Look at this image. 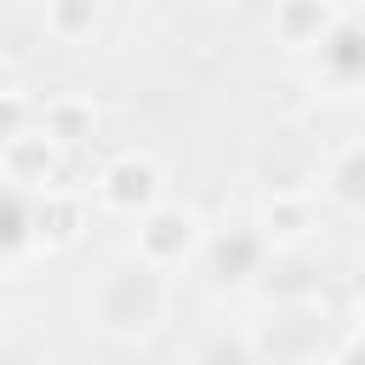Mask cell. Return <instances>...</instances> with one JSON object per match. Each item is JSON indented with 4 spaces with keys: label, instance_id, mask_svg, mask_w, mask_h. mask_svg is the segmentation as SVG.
<instances>
[{
    "label": "cell",
    "instance_id": "1",
    "mask_svg": "<svg viewBox=\"0 0 365 365\" xmlns=\"http://www.w3.org/2000/svg\"><path fill=\"white\" fill-rule=\"evenodd\" d=\"M200 240H205V228H200V217L188 211V205H148L143 217H137V257L143 262H154V268H177V262H188L194 251H200Z\"/></svg>",
    "mask_w": 365,
    "mask_h": 365
},
{
    "label": "cell",
    "instance_id": "2",
    "mask_svg": "<svg viewBox=\"0 0 365 365\" xmlns=\"http://www.w3.org/2000/svg\"><path fill=\"white\" fill-rule=\"evenodd\" d=\"M160 188H165V171L148 160V154H114L103 171H97V200L114 211V217H143L148 205H160Z\"/></svg>",
    "mask_w": 365,
    "mask_h": 365
},
{
    "label": "cell",
    "instance_id": "3",
    "mask_svg": "<svg viewBox=\"0 0 365 365\" xmlns=\"http://www.w3.org/2000/svg\"><path fill=\"white\" fill-rule=\"evenodd\" d=\"M0 171H6V182L46 194V188H57V177H63V143H57L46 125H40V131H17V137L0 143Z\"/></svg>",
    "mask_w": 365,
    "mask_h": 365
},
{
    "label": "cell",
    "instance_id": "4",
    "mask_svg": "<svg viewBox=\"0 0 365 365\" xmlns=\"http://www.w3.org/2000/svg\"><path fill=\"white\" fill-rule=\"evenodd\" d=\"M29 228H34V240L40 245H51V251H68L80 234H86V200L74 194V188H46V200L34 205V217H29Z\"/></svg>",
    "mask_w": 365,
    "mask_h": 365
},
{
    "label": "cell",
    "instance_id": "5",
    "mask_svg": "<svg viewBox=\"0 0 365 365\" xmlns=\"http://www.w3.org/2000/svg\"><path fill=\"white\" fill-rule=\"evenodd\" d=\"M331 29H336V6L331 0H279L274 6V40L291 46V51L325 46Z\"/></svg>",
    "mask_w": 365,
    "mask_h": 365
},
{
    "label": "cell",
    "instance_id": "6",
    "mask_svg": "<svg viewBox=\"0 0 365 365\" xmlns=\"http://www.w3.org/2000/svg\"><path fill=\"white\" fill-rule=\"evenodd\" d=\"M314 200L308 194H297V188H285V194H268L262 200V211H257V234H262V245H302L308 234H314Z\"/></svg>",
    "mask_w": 365,
    "mask_h": 365
},
{
    "label": "cell",
    "instance_id": "7",
    "mask_svg": "<svg viewBox=\"0 0 365 365\" xmlns=\"http://www.w3.org/2000/svg\"><path fill=\"white\" fill-rule=\"evenodd\" d=\"M97 120H103V108H97L91 97H80V91H63V97H51V103H46V131H51L63 148L91 143Z\"/></svg>",
    "mask_w": 365,
    "mask_h": 365
},
{
    "label": "cell",
    "instance_id": "8",
    "mask_svg": "<svg viewBox=\"0 0 365 365\" xmlns=\"http://www.w3.org/2000/svg\"><path fill=\"white\" fill-rule=\"evenodd\" d=\"M97 23H103V0H46V34L63 46L91 40Z\"/></svg>",
    "mask_w": 365,
    "mask_h": 365
},
{
    "label": "cell",
    "instance_id": "9",
    "mask_svg": "<svg viewBox=\"0 0 365 365\" xmlns=\"http://www.w3.org/2000/svg\"><path fill=\"white\" fill-rule=\"evenodd\" d=\"M331 194L342 200V205H365V143H354V148H342L336 160H331Z\"/></svg>",
    "mask_w": 365,
    "mask_h": 365
},
{
    "label": "cell",
    "instance_id": "10",
    "mask_svg": "<svg viewBox=\"0 0 365 365\" xmlns=\"http://www.w3.org/2000/svg\"><path fill=\"white\" fill-rule=\"evenodd\" d=\"M29 114H34L29 97H23V91H6V97H0V143L17 137V131H29Z\"/></svg>",
    "mask_w": 365,
    "mask_h": 365
},
{
    "label": "cell",
    "instance_id": "11",
    "mask_svg": "<svg viewBox=\"0 0 365 365\" xmlns=\"http://www.w3.org/2000/svg\"><path fill=\"white\" fill-rule=\"evenodd\" d=\"M336 359H365V336H348V342L336 348Z\"/></svg>",
    "mask_w": 365,
    "mask_h": 365
},
{
    "label": "cell",
    "instance_id": "12",
    "mask_svg": "<svg viewBox=\"0 0 365 365\" xmlns=\"http://www.w3.org/2000/svg\"><path fill=\"white\" fill-rule=\"evenodd\" d=\"M6 91H17V68L0 57V97H6Z\"/></svg>",
    "mask_w": 365,
    "mask_h": 365
},
{
    "label": "cell",
    "instance_id": "13",
    "mask_svg": "<svg viewBox=\"0 0 365 365\" xmlns=\"http://www.w3.org/2000/svg\"><path fill=\"white\" fill-rule=\"evenodd\" d=\"M0 354H6V342H0Z\"/></svg>",
    "mask_w": 365,
    "mask_h": 365
}]
</instances>
